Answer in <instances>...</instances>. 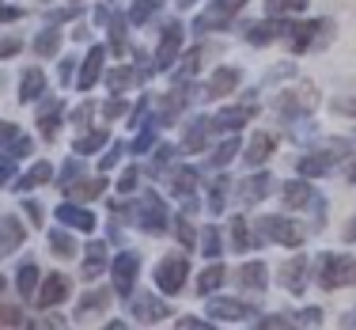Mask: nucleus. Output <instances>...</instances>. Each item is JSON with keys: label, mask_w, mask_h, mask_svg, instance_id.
<instances>
[{"label": "nucleus", "mask_w": 356, "mask_h": 330, "mask_svg": "<svg viewBox=\"0 0 356 330\" xmlns=\"http://www.w3.org/2000/svg\"><path fill=\"white\" fill-rule=\"evenodd\" d=\"M315 84H307V80H296V84H288L284 91H277L273 95V110H281V114H307L311 107H315Z\"/></svg>", "instance_id": "obj_1"}, {"label": "nucleus", "mask_w": 356, "mask_h": 330, "mask_svg": "<svg viewBox=\"0 0 356 330\" xmlns=\"http://www.w3.org/2000/svg\"><path fill=\"white\" fill-rule=\"evenodd\" d=\"M258 228H261V235H266V239L281 243V247H300V243H303L300 224H296V220H288V217H261Z\"/></svg>", "instance_id": "obj_2"}, {"label": "nucleus", "mask_w": 356, "mask_h": 330, "mask_svg": "<svg viewBox=\"0 0 356 330\" xmlns=\"http://www.w3.org/2000/svg\"><path fill=\"white\" fill-rule=\"evenodd\" d=\"M137 269H140V255H137V251H122V255L114 258L110 274H114V292L118 296H129L133 292V285H137Z\"/></svg>", "instance_id": "obj_3"}, {"label": "nucleus", "mask_w": 356, "mask_h": 330, "mask_svg": "<svg viewBox=\"0 0 356 330\" xmlns=\"http://www.w3.org/2000/svg\"><path fill=\"white\" fill-rule=\"evenodd\" d=\"M186 277H190V266H186V258L182 255H171V258H163L156 266V285H159V292H178L186 285Z\"/></svg>", "instance_id": "obj_4"}, {"label": "nucleus", "mask_w": 356, "mask_h": 330, "mask_svg": "<svg viewBox=\"0 0 356 330\" xmlns=\"http://www.w3.org/2000/svg\"><path fill=\"white\" fill-rule=\"evenodd\" d=\"M178 54H182V23H167L163 38H159V49H156V57H152V65L163 72V69H171V65L178 61Z\"/></svg>", "instance_id": "obj_5"}, {"label": "nucleus", "mask_w": 356, "mask_h": 330, "mask_svg": "<svg viewBox=\"0 0 356 330\" xmlns=\"http://www.w3.org/2000/svg\"><path fill=\"white\" fill-rule=\"evenodd\" d=\"M254 118V107H224L220 114L209 122V133H227V129H243Z\"/></svg>", "instance_id": "obj_6"}, {"label": "nucleus", "mask_w": 356, "mask_h": 330, "mask_svg": "<svg viewBox=\"0 0 356 330\" xmlns=\"http://www.w3.org/2000/svg\"><path fill=\"white\" fill-rule=\"evenodd\" d=\"M69 289H72V285H69V277H65V274H49L46 281H42V289L35 292L38 296V308H57V304L69 296Z\"/></svg>", "instance_id": "obj_7"}, {"label": "nucleus", "mask_w": 356, "mask_h": 330, "mask_svg": "<svg viewBox=\"0 0 356 330\" xmlns=\"http://www.w3.org/2000/svg\"><path fill=\"white\" fill-rule=\"evenodd\" d=\"M103 61H106V49L103 46H91L88 49V61H83L80 76H76L80 91H88V88H95V84H99V76H103Z\"/></svg>", "instance_id": "obj_8"}, {"label": "nucleus", "mask_w": 356, "mask_h": 330, "mask_svg": "<svg viewBox=\"0 0 356 330\" xmlns=\"http://www.w3.org/2000/svg\"><path fill=\"white\" fill-rule=\"evenodd\" d=\"M326 31H334L326 19H315V23H300V27L292 31V49L296 54H303V49L318 46V35H326Z\"/></svg>", "instance_id": "obj_9"}, {"label": "nucleus", "mask_w": 356, "mask_h": 330, "mask_svg": "<svg viewBox=\"0 0 356 330\" xmlns=\"http://www.w3.org/2000/svg\"><path fill=\"white\" fill-rule=\"evenodd\" d=\"M250 304L243 300H224V296H216V300H209V315L213 319H224V323H235V319H247L250 315Z\"/></svg>", "instance_id": "obj_10"}, {"label": "nucleus", "mask_w": 356, "mask_h": 330, "mask_svg": "<svg viewBox=\"0 0 356 330\" xmlns=\"http://www.w3.org/2000/svg\"><path fill=\"white\" fill-rule=\"evenodd\" d=\"M235 88H239V69H216L205 84V95L209 99H224V95H232Z\"/></svg>", "instance_id": "obj_11"}, {"label": "nucleus", "mask_w": 356, "mask_h": 330, "mask_svg": "<svg viewBox=\"0 0 356 330\" xmlns=\"http://www.w3.org/2000/svg\"><path fill=\"white\" fill-rule=\"evenodd\" d=\"M337 167L334 152H315V156H303L300 159V175L303 179H318V175H330Z\"/></svg>", "instance_id": "obj_12"}, {"label": "nucleus", "mask_w": 356, "mask_h": 330, "mask_svg": "<svg viewBox=\"0 0 356 330\" xmlns=\"http://www.w3.org/2000/svg\"><path fill=\"white\" fill-rule=\"evenodd\" d=\"M133 315H137L140 323H159V319H167V304L156 300V296H137V300H133Z\"/></svg>", "instance_id": "obj_13"}, {"label": "nucleus", "mask_w": 356, "mask_h": 330, "mask_svg": "<svg viewBox=\"0 0 356 330\" xmlns=\"http://www.w3.org/2000/svg\"><path fill=\"white\" fill-rule=\"evenodd\" d=\"M57 220H65L69 228H80V232H91V228H95L91 209H80V205H72V201H65V205L57 209Z\"/></svg>", "instance_id": "obj_14"}, {"label": "nucleus", "mask_w": 356, "mask_h": 330, "mask_svg": "<svg viewBox=\"0 0 356 330\" xmlns=\"http://www.w3.org/2000/svg\"><path fill=\"white\" fill-rule=\"evenodd\" d=\"M281 201L288 209H303L311 201V186H307V179H292V182H284V190H281Z\"/></svg>", "instance_id": "obj_15"}, {"label": "nucleus", "mask_w": 356, "mask_h": 330, "mask_svg": "<svg viewBox=\"0 0 356 330\" xmlns=\"http://www.w3.org/2000/svg\"><path fill=\"white\" fill-rule=\"evenodd\" d=\"M42 91H46V76H42V69H27L19 80V99L23 103H35V99H42Z\"/></svg>", "instance_id": "obj_16"}, {"label": "nucleus", "mask_w": 356, "mask_h": 330, "mask_svg": "<svg viewBox=\"0 0 356 330\" xmlns=\"http://www.w3.org/2000/svg\"><path fill=\"white\" fill-rule=\"evenodd\" d=\"M137 213H140V228H148V232H163V205H159V198H148V201H144V205L137 209Z\"/></svg>", "instance_id": "obj_17"}, {"label": "nucleus", "mask_w": 356, "mask_h": 330, "mask_svg": "<svg viewBox=\"0 0 356 330\" xmlns=\"http://www.w3.org/2000/svg\"><path fill=\"white\" fill-rule=\"evenodd\" d=\"M318 281L326 285V289H345V258L337 255V258H326V262H322Z\"/></svg>", "instance_id": "obj_18"}, {"label": "nucleus", "mask_w": 356, "mask_h": 330, "mask_svg": "<svg viewBox=\"0 0 356 330\" xmlns=\"http://www.w3.org/2000/svg\"><path fill=\"white\" fill-rule=\"evenodd\" d=\"M273 148H277V141L269 137V133H258V137L250 141V148H247V164H254V167L266 164V159L273 156Z\"/></svg>", "instance_id": "obj_19"}, {"label": "nucleus", "mask_w": 356, "mask_h": 330, "mask_svg": "<svg viewBox=\"0 0 356 330\" xmlns=\"http://www.w3.org/2000/svg\"><path fill=\"white\" fill-rule=\"evenodd\" d=\"M303 269H307V258H288L284 262V269H281V281H284V289H292V292H300L303 289Z\"/></svg>", "instance_id": "obj_20"}, {"label": "nucleus", "mask_w": 356, "mask_h": 330, "mask_svg": "<svg viewBox=\"0 0 356 330\" xmlns=\"http://www.w3.org/2000/svg\"><path fill=\"white\" fill-rule=\"evenodd\" d=\"M220 285H224V266H220V262L213 258L205 269H201V277H197V292L209 296V292H216Z\"/></svg>", "instance_id": "obj_21"}, {"label": "nucleus", "mask_w": 356, "mask_h": 330, "mask_svg": "<svg viewBox=\"0 0 356 330\" xmlns=\"http://www.w3.org/2000/svg\"><path fill=\"white\" fill-rule=\"evenodd\" d=\"M19 239H23V228L15 224L12 217H4L0 220V255H12V251L19 247Z\"/></svg>", "instance_id": "obj_22"}, {"label": "nucleus", "mask_w": 356, "mask_h": 330, "mask_svg": "<svg viewBox=\"0 0 356 330\" xmlns=\"http://www.w3.org/2000/svg\"><path fill=\"white\" fill-rule=\"evenodd\" d=\"M281 31H284V27H281L277 19H261V23H254V27L247 31V38L254 42V46H266V42H273Z\"/></svg>", "instance_id": "obj_23"}, {"label": "nucleus", "mask_w": 356, "mask_h": 330, "mask_svg": "<svg viewBox=\"0 0 356 330\" xmlns=\"http://www.w3.org/2000/svg\"><path fill=\"white\" fill-rule=\"evenodd\" d=\"M49 179H54V167H49V164H35V167H31V171L19 179V182H15V190H23V194H27V190H35V186L49 182Z\"/></svg>", "instance_id": "obj_24"}, {"label": "nucleus", "mask_w": 356, "mask_h": 330, "mask_svg": "<svg viewBox=\"0 0 356 330\" xmlns=\"http://www.w3.org/2000/svg\"><path fill=\"white\" fill-rule=\"evenodd\" d=\"M57 122H61V103L42 107V114H38V129H42V137H46V141H54V137H57Z\"/></svg>", "instance_id": "obj_25"}, {"label": "nucleus", "mask_w": 356, "mask_h": 330, "mask_svg": "<svg viewBox=\"0 0 356 330\" xmlns=\"http://www.w3.org/2000/svg\"><path fill=\"white\" fill-rule=\"evenodd\" d=\"M266 277H269V269L261 266V262H247V266L239 269V281L247 285V289H266Z\"/></svg>", "instance_id": "obj_26"}, {"label": "nucleus", "mask_w": 356, "mask_h": 330, "mask_svg": "<svg viewBox=\"0 0 356 330\" xmlns=\"http://www.w3.org/2000/svg\"><path fill=\"white\" fill-rule=\"evenodd\" d=\"M106 266V247L103 243H91L88 247V258H83V277H99Z\"/></svg>", "instance_id": "obj_27"}, {"label": "nucleus", "mask_w": 356, "mask_h": 330, "mask_svg": "<svg viewBox=\"0 0 356 330\" xmlns=\"http://www.w3.org/2000/svg\"><path fill=\"white\" fill-rule=\"evenodd\" d=\"M19 292L23 296H35L38 292V266H35V262H23V266H19Z\"/></svg>", "instance_id": "obj_28"}, {"label": "nucleus", "mask_w": 356, "mask_h": 330, "mask_svg": "<svg viewBox=\"0 0 356 330\" xmlns=\"http://www.w3.org/2000/svg\"><path fill=\"white\" fill-rule=\"evenodd\" d=\"M239 190H243V198H247V201H261V198H266V190H269V175H254V179H247L239 186Z\"/></svg>", "instance_id": "obj_29"}, {"label": "nucleus", "mask_w": 356, "mask_h": 330, "mask_svg": "<svg viewBox=\"0 0 356 330\" xmlns=\"http://www.w3.org/2000/svg\"><path fill=\"white\" fill-rule=\"evenodd\" d=\"M106 190V182L103 179H80V182H72V198H99V194Z\"/></svg>", "instance_id": "obj_30"}, {"label": "nucleus", "mask_w": 356, "mask_h": 330, "mask_svg": "<svg viewBox=\"0 0 356 330\" xmlns=\"http://www.w3.org/2000/svg\"><path fill=\"white\" fill-rule=\"evenodd\" d=\"M106 300H110V292H106V289H95V292H88V296L80 300V319H88L95 308H106Z\"/></svg>", "instance_id": "obj_31"}, {"label": "nucleus", "mask_w": 356, "mask_h": 330, "mask_svg": "<svg viewBox=\"0 0 356 330\" xmlns=\"http://www.w3.org/2000/svg\"><path fill=\"white\" fill-rule=\"evenodd\" d=\"M156 8H159V0H137V4H133V12H129V23H148L152 15H156Z\"/></svg>", "instance_id": "obj_32"}, {"label": "nucleus", "mask_w": 356, "mask_h": 330, "mask_svg": "<svg viewBox=\"0 0 356 330\" xmlns=\"http://www.w3.org/2000/svg\"><path fill=\"white\" fill-rule=\"evenodd\" d=\"M307 0H269V15H300Z\"/></svg>", "instance_id": "obj_33"}, {"label": "nucleus", "mask_w": 356, "mask_h": 330, "mask_svg": "<svg viewBox=\"0 0 356 330\" xmlns=\"http://www.w3.org/2000/svg\"><path fill=\"white\" fill-rule=\"evenodd\" d=\"M103 145H106V129H95V133H88V137L76 141V152H80V156H88V152H95V148H103Z\"/></svg>", "instance_id": "obj_34"}, {"label": "nucleus", "mask_w": 356, "mask_h": 330, "mask_svg": "<svg viewBox=\"0 0 356 330\" xmlns=\"http://www.w3.org/2000/svg\"><path fill=\"white\" fill-rule=\"evenodd\" d=\"M49 247H54V255H61V258H72V255H76V243H72L65 232H54V235H49Z\"/></svg>", "instance_id": "obj_35"}, {"label": "nucleus", "mask_w": 356, "mask_h": 330, "mask_svg": "<svg viewBox=\"0 0 356 330\" xmlns=\"http://www.w3.org/2000/svg\"><path fill=\"white\" fill-rule=\"evenodd\" d=\"M235 156H239V141H224V145L213 152V164H216V167H227Z\"/></svg>", "instance_id": "obj_36"}, {"label": "nucleus", "mask_w": 356, "mask_h": 330, "mask_svg": "<svg viewBox=\"0 0 356 330\" xmlns=\"http://www.w3.org/2000/svg\"><path fill=\"white\" fill-rule=\"evenodd\" d=\"M57 42H61V35H57V31H42L38 42H35V49H38L42 57H49V54H57Z\"/></svg>", "instance_id": "obj_37"}, {"label": "nucleus", "mask_w": 356, "mask_h": 330, "mask_svg": "<svg viewBox=\"0 0 356 330\" xmlns=\"http://www.w3.org/2000/svg\"><path fill=\"white\" fill-rule=\"evenodd\" d=\"M205 133H209V122H193L190 125V137H186V148L197 152L201 145H205Z\"/></svg>", "instance_id": "obj_38"}, {"label": "nucleus", "mask_w": 356, "mask_h": 330, "mask_svg": "<svg viewBox=\"0 0 356 330\" xmlns=\"http://www.w3.org/2000/svg\"><path fill=\"white\" fill-rule=\"evenodd\" d=\"M201 255H209V258H220V232L216 228H205V235H201Z\"/></svg>", "instance_id": "obj_39"}, {"label": "nucleus", "mask_w": 356, "mask_h": 330, "mask_svg": "<svg viewBox=\"0 0 356 330\" xmlns=\"http://www.w3.org/2000/svg\"><path fill=\"white\" fill-rule=\"evenodd\" d=\"M0 323H4V327H23V323H27V315H23L19 308H12V304H0Z\"/></svg>", "instance_id": "obj_40"}, {"label": "nucleus", "mask_w": 356, "mask_h": 330, "mask_svg": "<svg viewBox=\"0 0 356 330\" xmlns=\"http://www.w3.org/2000/svg\"><path fill=\"white\" fill-rule=\"evenodd\" d=\"M31 156V141L27 137H12V145H8V159H23Z\"/></svg>", "instance_id": "obj_41"}, {"label": "nucleus", "mask_w": 356, "mask_h": 330, "mask_svg": "<svg viewBox=\"0 0 356 330\" xmlns=\"http://www.w3.org/2000/svg\"><path fill=\"white\" fill-rule=\"evenodd\" d=\"M197 65H201V49H193V54H186V61L178 65V69H182V80H186V76H193V72H197Z\"/></svg>", "instance_id": "obj_42"}, {"label": "nucleus", "mask_w": 356, "mask_h": 330, "mask_svg": "<svg viewBox=\"0 0 356 330\" xmlns=\"http://www.w3.org/2000/svg\"><path fill=\"white\" fill-rule=\"evenodd\" d=\"M175 190L178 194H190L193 190V171H186V167H182V171L175 175Z\"/></svg>", "instance_id": "obj_43"}, {"label": "nucleus", "mask_w": 356, "mask_h": 330, "mask_svg": "<svg viewBox=\"0 0 356 330\" xmlns=\"http://www.w3.org/2000/svg\"><path fill=\"white\" fill-rule=\"evenodd\" d=\"M235 243H239V247H250V243H254L250 232H247V220H243V217L235 220Z\"/></svg>", "instance_id": "obj_44"}, {"label": "nucleus", "mask_w": 356, "mask_h": 330, "mask_svg": "<svg viewBox=\"0 0 356 330\" xmlns=\"http://www.w3.org/2000/svg\"><path fill=\"white\" fill-rule=\"evenodd\" d=\"M129 80H133V72H129V69H114V72H110V88H114V91H118V88H125Z\"/></svg>", "instance_id": "obj_45"}, {"label": "nucleus", "mask_w": 356, "mask_h": 330, "mask_svg": "<svg viewBox=\"0 0 356 330\" xmlns=\"http://www.w3.org/2000/svg\"><path fill=\"white\" fill-rule=\"evenodd\" d=\"M152 145H156V133H152V129H148V133H140V137H137V141H133V152H148Z\"/></svg>", "instance_id": "obj_46"}, {"label": "nucleus", "mask_w": 356, "mask_h": 330, "mask_svg": "<svg viewBox=\"0 0 356 330\" xmlns=\"http://www.w3.org/2000/svg\"><path fill=\"white\" fill-rule=\"evenodd\" d=\"M19 46H23L19 38H4V42H0V57H15V54H19Z\"/></svg>", "instance_id": "obj_47"}, {"label": "nucleus", "mask_w": 356, "mask_h": 330, "mask_svg": "<svg viewBox=\"0 0 356 330\" xmlns=\"http://www.w3.org/2000/svg\"><path fill=\"white\" fill-rule=\"evenodd\" d=\"M12 137H19V125H12V122H0V145H8Z\"/></svg>", "instance_id": "obj_48"}, {"label": "nucleus", "mask_w": 356, "mask_h": 330, "mask_svg": "<svg viewBox=\"0 0 356 330\" xmlns=\"http://www.w3.org/2000/svg\"><path fill=\"white\" fill-rule=\"evenodd\" d=\"M103 114H106V118H118V114H125V99H110V103L103 107Z\"/></svg>", "instance_id": "obj_49"}, {"label": "nucleus", "mask_w": 356, "mask_h": 330, "mask_svg": "<svg viewBox=\"0 0 356 330\" xmlns=\"http://www.w3.org/2000/svg\"><path fill=\"white\" fill-rule=\"evenodd\" d=\"M334 110L337 114H353L356 118V99H334Z\"/></svg>", "instance_id": "obj_50"}, {"label": "nucleus", "mask_w": 356, "mask_h": 330, "mask_svg": "<svg viewBox=\"0 0 356 330\" xmlns=\"http://www.w3.org/2000/svg\"><path fill=\"white\" fill-rule=\"evenodd\" d=\"M175 232H178V239H182V247H186V251H193V243H197V239H193V232H190V228H186V224H178Z\"/></svg>", "instance_id": "obj_51"}, {"label": "nucleus", "mask_w": 356, "mask_h": 330, "mask_svg": "<svg viewBox=\"0 0 356 330\" xmlns=\"http://www.w3.org/2000/svg\"><path fill=\"white\" fill-rule=\"evenodd\" d=\"M137 186V167H129V171L122 175V182H118V190H133Z\"/></svg>", "instance_id": "obj_52"}, {"label": "nucleus", "mask_w": 356, "mask_h": 330, "mask_svg": "<svg viewBox=\"0 0 356 330\" xmlns=\"http://www.w3.org/2000/svg\"><path fill=\"white\" fill-rule=\"evenodd\" d=\"M118 159H122V145H118V148H110L106 156H103V171H110V167H114Z\"/></svg>", "instance_id": "obj_53"}, {"label": "nucleus", "mask_w": 356, "mask_h": 330, "mask_svg": "<svg viewBox=\"0 0 356 330\" xmlns=\"http://www.w3.org/2000/svg\"><path fill=\"white\" fill-rule=\"evenodd\" d=\"M345 285H356V258H345Z\"/></svg>", "instance_id": "obj_54"}, {"label": "nucleus", "mask_w": 356, "mask_h": 330, "mask_svg": "<svg viewBox=\"0 0 356 330\" xmlns=\"http://www.w3.org/2000/svg\"><path fill=\"white\" fill-rule=\"evenodd\" d=\"M19 19V8H0V23H12Z\"/></svg>", "instance_id": "obj_55"}, {"label": "nucleus", "mask_w": 356, "mask_h": 330, "mask_svg": "<svg viewBox=\"0 0 356 330\" xmlns=\"http://www.w3.org/2000/svg\"><path fill=\"white\" fill-rule=\"evenodd\" d=\"M178 327H182V330H201V327H209V323H201V319H178Z\"/></svg>", "instance_id": "obj_56"}, {"label": "nucleus", "mask_w": 356, "mask_h": 330, "mask_svg": "<svg viewBox=\"0 0 356 330\" xmlns=\"http://www.w3.org/2000/svg\"><path fill=\"white\" fill-rule=\"evenodd\" d=\"M4 182H12V159H8L4 167H0V186H4Z\"/></svg>", "instance_id": "obj_57"}, {"label": "nucleus", "mask_w": 356, "mask_h": 330, "mask_svg": "<svg viewBox=\"0 0 356 330\" xmlns=\"http://www.w3.org/2000/svg\"><path fill=\"white\" fill-rule=\"evenodd\" d=\"M88 118H91V107H80V110H76V122H80V125L88 122Z\"/></svg>", "instance_id": "obj_58"}, {"label": "nucleus", "mask_w": 356, "mask_h": 330, "mask_svg": "<svg viewBox=\"0 0 356 330\" xmlns=\"http://www.w3.org/2000/svg\"><path fill=\"white\" fill-rule=\"evenodd\" d=\"M345 239H349V243H356V217H353V224L345 228Z\"/></svg>", "instance_id": "obj_59"}, {"label": "nucleus", "mask_w": 356, "mask_h": 330, "mask_svg": "<svg viewBox=\"0 0 356 330\" xmlns=\"http://www.w3.org/2000/svg\"><path fill=\"white\" fill-rule=\"evenodd\" d=\"M193 4H197V0H178V8H193Z\"/></svg>", "instance_id": "obj_60"}, {"label": "nucleus", "mask_w": 356, "mask_h": 330, "mask_svg": "<svg viewBox=\"0 0 356 330\" xmlns=\"http://www.w3.org/2000/svg\"><path fill=\"white\" fill-rule=\"evenodd\" d=\"M349 179H353V182H356V164H353V167H349Z\"/></svg>", "instance_id": "obj_61"}, {"label": "nucleus", "mask_w": 356, "mask_h": 330, "mask_svg": "<svg viewBox=\"0 0 356 330\" xmlns=\"http://www.w3.org/2000/svg\"><path fill=\"white\" fill-rule=\"evenodd\" d=\"M0 289H4V277H0Z\"/></svg>", "instance_id": "obj_62"}, {"label": "nucleus", "mask_w": 356, "mask_h": 330, "mask_svg": "<svg viewBox=\"0 0 356 330\" xmlns=\"http://www.w3.org/2000/svg\"><path fill=\"white\" fill-rule=\"evenodd\" d=\"M353 327H356V315H353Z\"/></svg>", "instance_id": "obj_63"}]
</instances>
